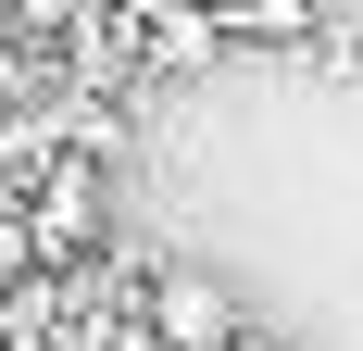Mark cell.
Segmentation results:
<instances>
[{
	"mask_svg": "<svg viewBox=\"0 0 363 351\" xmlns=\"http://www.w3.org/2000/svg\"><path fill=\"white\" fill-rule=\"evenodd\" d=\"M225 339H238V301L201 264H163L150 276V351H225Z\"/></svg>",
	"mask_w": 363,
	"mask_h": 351,
	"instance_id": "1",
	"label": "cell"
},
{
	"mask_svg": "<svg viewBox=\"0 0 363 351\" xmlns=\"http://www.w3.org/2000/svg\"><path fill=\"white\" fill-rule=\"evenodd\" d=\"M13 226H26L38 264H75V251H101V188H88L75 163H50V188H38V201H13Z\"/></svg>",
	"mask_w": 363,
	"mask_h": 351,
	"instance_id": "2",
	"label": "cell"
},
{
	"mask_svg": "<svg viewBox=\"0 0 363 351\" xmlns=\"http://www.w3.org/2000/svg\"><path fill=\"white\" fill-rule=\"evenodd\" d=\"M38 276V251H26V226H13V201H0V288H26Z\"/></svg>",
	"mask_w": 363,
	"mask_h": 351,
	"instance_id": "3",
	"label": "cell"
},
{
	"mask_svg": "<svg viewBox=\"0 0 363 351\" xmlns=\"http://www.w3.org/2000/svg\"><path fill=\"white\" fill-rule=\"evenodd\" d=\"M225 351H251V339H225Z\"/></svg>",
	"mask_w": 363,
	"mask_h": 351,
	"instance_id": "4",
	"label": "cell"
}]
</instances>
